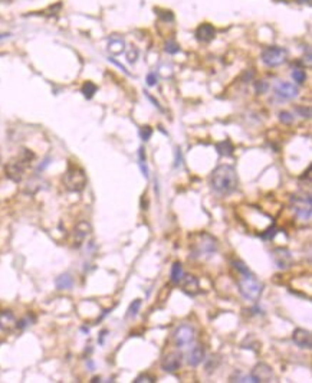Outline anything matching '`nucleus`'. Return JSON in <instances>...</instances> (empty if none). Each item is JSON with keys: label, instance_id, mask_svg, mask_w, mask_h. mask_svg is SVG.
<instances>
[{"label": "nucleus", "instance_id": "4468645a", "mask_svg": "<svg viewBox=\"0 0 312 383\" xmlns=\"http://www.w3.org/2000/svg\"><path fill=\"white\" fill-rule=\"evenodd\" d=\"M91 225L88 222L82 221V222L78 223L75 228H74V246L78 248V246L82 245V242H84L85 239H86V237L91 233Z\"/></svg>", "mask_w": 312, "mask_h": 383}, {"label": "nucleus", "instance_id": "2eb2a0df", "mask_svg": "<svg viewBox=\"0 0 312 383\" xmlns=\"http://www.w3.org/2000/svg\"><path fill=\"white\" fill-rule=\"evenodd\" d=\"M216 36V29L213 28V25L210 23H202L196 31V38H197L198 42H203V44H209L212 42Z\"/></svg>", "mask_w": 312, "mask_h": 383}, {"label": "nucleus", "instance_id": "20e7f679", "mask_svg": "<svg viewBox=\"0 0 312 383\" xmlns=\"http://www.w3.org/2000/svg\"><path fill=\"white\" fill-rule=\"evenodd\" d=\"M63 184L69 192H82L86 186V175L81 167L72 166L63 175Z\"/></svg>", "mask_w": 312, "mask_h": 383}, {"label": "nucleus", "instance_id": "0eeeda50", "mask_svg": "<svg viewBox=\"0 0 312 383\" xmlns=\"http://www.w3.org/2000/svg\"><path fill=\"white\" fill-rule=\"evenodd\" d=\"M294 210L301 221H309L311 219V196H294L292 198Z\"/></svg>", "mask_w": 312, "mask_h": 383}, {"label": "nucleus", "instance_id": "4be33fe9", "mask_svg": "<svg viewBox=\"0 0 312 383\" xmlns=\"http://www.w3.org/2000/svg\"><path fill=\"white\" fill-rule=\"evenodd\" d=\"M184 276V271L183 267L180 262H174L173 267H171V283L179 284L182 281V278Z\"/></svg>", "mask_w": 312, "mask_h": 383}, {"label": "nucleus", "instance_id": "39448f33", "mask_svg": "<svg viewBox=\"0 0 312 383\" xmlns=\"http://www.w3.org/2000/svg\"><path fill=\"white\" fill-rule=\"evenodd\" d=\"M286 56H288L286 49H283L281 46H268V48L263 49V52L260 55L263 63L268 65V67H272V68L285 63L286 62Z\"/></svg>", "mask_w": 312, "mask_h": 383}, {"label": "nucleus", "instance_id": "423d86ee", "mask_svg": "<svg viewBox=\"0 0 312 383\" xmlns=\"http://www.w3.org/2000/svg\"><path fill=\"white\" fill-rule=\"evenodd\" d=\"M196 338V330L190 324H182L174 331V342L177 347L191 345Z\"/></svg>", "mask_w": 312, "mask_h": 383}, {"label": "nucleus", "instance_id": "9d476101", "mask_svg": "<svg viewBox=\"0 0 312 383\" xmlns=\"http://www.w3.org/2000/svg\"><path fill=\"white\" fill-rule=\"evenodd\" d=\"M182 361H183V354L180 352L167 353L161 359V369L168 372V373H174L182 368Z\"/></svg>", "mask_w": 312, "mask_h": 383}, {"label": "nucleus", "instance_id": "ea45409f", "mask_svg": "<svg viewBox=\"0 0 312 383\" xmlns=\"http://www.w3.org/2000/svg\"><path fill=\"white\" fill-rule=\"evenodd\" d=\"M299 3H311V0H298Z\"/></svg>", "mask_w": 312, "mask_h": 383}, {"label": "nucleus", "instance_id": "72a5a7b5", "mask_svg": "<svg viewBox=\"0 0 312 383\" xmlns=\"http://www.w3.org/2000/svg\"><path fill=\"white\" fill-rule=\"evenodd\" d=\"M157 75H155V72H150L148 75H147V85L148 87H154V85H157Z\"/></svg>", "mask_w": 312, "mask_h": 383}, {"label": "nucleus", "instance_id": "6ab92c4d", "mask_svg": "<svg viewBox=\"0 0 312 383\" xmlns=\"http://www.w3.org/2000/svg\"><path fill=\"white\" fill-rule=\"evenodd\" d=\"M108 51L113 55H121L125 51V42L122 38H111L108 40Z\"/></svg>", "mask_w": 312, "mask_h": 383}, {"label": "nucleus", "instance_id": "6e6552de", "mask_svg": "<svg viewBox=\"0 0 312 383\" xmlns=\"http://www.w3.org/2000/svg\"><path fill=\"white\" fill-rule=\"evenodd\" d=\"M25 170H26V164H25L19 157L9 160L8 163H6V166H5V173H6V176H8V179H10L12 182H15V183L22 182L23 176H25Z\"/></svg>", "mask_w": 312, "mask_h": 383}, {"label": "nucleus", "instance_id": "ddd939ff", "mask_svg": "<svg viewBox=\"0 0 312 383\" xmlns=\"http://www.w3.org/2000/svg\"><path fill=\"white\" fill-rule=\"evenodd\" d=\"M292 340L294 343L299 347V349H306L309 350L312 346L311 333L305 329H295L292 333Z\"/></svg>", "mask_w": 312, "mask_h": 383}, {"label": "nucleus", "instance_id": "e433bc0d", "mask_svg": "<svg viewBox=\"0 0 312 383\" xmlns=\"http://www.w3.org/2000/svg\"><path fill=\"white\" fill-rule=\"evenodd\" d=\"M298 111H301V114L302 117H306V118H309V115H311V111H309V108H304V107H298Z\"/></svg>", "mask_w": 312, "mask_h": 383}, {"label": "nucleus", "instance_id": "f3484780", "mask_svg": "<svg viewBox=\"0 0 312 383\" xmlns=\"http://www.w3.org/2000/svg\"><path fill=\"white\" fill-rule=\"evenodd\" d=\"M206 350L202 345H194L187 353V361L190 366H198L202 361L205 360Z\"/></svg>", "mask_w": 312, "mask_h": 383}, {"label": "nucleus", "instance_id": "c85d7f7f", "mask_svg": "<svg viewBox=\"0 0 312 383\" xmlns=\"http://www.w3.org/2000/svg\"><path fill=\"white\" fill-rule=\"evenodd\" d=\"M276 232H278V230H276V228H275V226H271V228H268L266 230L260 232V233H259V237L263 238L265 241H268V239H272V238L276 235Z\"/></svg>", "mask_w": 312, "mask_h": 383}, {"label": "nucleus", "instance_id": "473e14b6", "mask_svg": "<svg viewBox=\"0 0 312 383\" xmlns=\"http://www.w3.org/2000/svg\"><path fill=\"white\" fill-rule=\"evenodd\" d=\"M137 56H138L137 48H131V51L127 54V59H128L129 63H134V62L137 61Z\"/></svg>", "mask_w": 312, "mask_h": 383}, {"label": "nucleus", "instance_id": "dca6fc26", "mask_svg": "<svg viewBox=\"0 0 312 383\" xmlns=\"http://www.w3.org/2000/svg\"><path fill=\"white\" fill-rule=\"evenodd\" d=\"M182 288L187 295L194 297L200 292V283L194 275H184L182 278Z\"/></svg>", "mask_w": 312, "mask_h": 383}, {"label": "nucleus", "instance_id": "f03ea898", "mask_svg": "<svg viewBox=\"0 0 312 383\" xmlns=\"http://www.w3.org/2000/svg\"><path fill=\"white\" fill-rule=\"evenodd\" d=\"M217 239L209 235L207 232H198L191 237L190 242V253L191 258L197 260H207L212 258L214 253L217 252Z\"/></svg>", "mask_w": 312, "mask_h": 383}, {"label": "nucleus", "instance_id": "a211bd4d", "mask_svg": "<svg viewBox=\"0 0 312 383\" xmlns=\"http://www.w3.org/2000/svg\"><path fill=\"white\" fill-rule=\"evenodd\" d=\"M16 320L15 314L10 311V310H5V311H0V330L3 331H10L16 327Z\"/></svg>", "mask_w": 312, "mask_h": 383}, {"label": "nucleus", "instance_id": "393cba45", "mask_svg": "<svg viewBox=\"0 0 312 383\" xmlns=\"http://www.w3.org/2000/svg\"><path fill=\"white\" fill-rule=\"evenodd\" d=\"M140 307H141V300H140V299L134 300V301H132L131 304H129L128 313H127V315H128L129 318H134V317L138 314V311H140Z\"/></svg>", "mask_w": 312, "mask_h": 383}, {"label": "nucleus", "instance_id": "f257e3e1", "mask_svg": "<svg viewBox=\"0 0 312 383\" xmlns=\"http://www.w3.org/2000/svg\"><path fill=\"white\" fill-rule=\"evenodd\" d=\"M210 186L217 195L226 196L229 193L236 190L237 187V173L233 166L230 164H220L212 172L210 175Z\"/></svg>", "mask_w": 312, "mask_h": 383}, {"label": "nucleus", "instance_id": "4c0bfd02", "mask_svg": "<svg viewBox=\"0 0 312 383\" xmlns=\"http://www.w3.org/2000/svg\"><path fill=\"white\" fill-rule=\"evenodd\" d=\"M145 95H147V98H148V100L151 101V102H152V105H155V107L159 108V110H161L160 104H159V101H157V100H154V98H152L151 95H150V94H148V92H147V91H145Z\"/></svg>", "mask_w": 312, "mask_h": 383}, {"label": "nucleus", "instance_id": "7ed1b4c3", "mask_svg": "<svg viewBox=\"0 0 312 383\" xmlns=\"http://www.w3.org/2000/svg\"><path fill=\"white\" fill-rule=\"evenodd\" d=\"M237 287H239V292L242 294V297L248 301H258L263 292L262 281H259L258 278L251 272L240 275L239 281H237Z\"/></svg>", "mask_w": 312, "mask_h": 383}, {"label": "nucleus", "instance_id": "1a4fd4ad", "mask_svg": "<svg viewBox=\"0 0 312 383\" xmlns=\"http://www.w3.org/2000/svg\"><path fill=\"white\" fill-rule=\"evenodd\" d=\"M271 257H272L275 265L279 269H288L294 264V258H292V253H291L289 249L282 248V246L275 248L274 251L271 252Z\"/></svg>", "mask_w": 312, "mask_h": 383}, {"label": "nucleus", "instance_id": "412c9836", "mask_svg": "<svg viewBox=\"0 0 312 383\" xmlns=\"http://www.w3.org/2000/svg\"><path fill=\"white\" fill-rule=\"evenodd\" d=\"M216 150H217V153L220 154V156L230 157V156L233 154L235 147H233V144L230 143V140H225V141H220V143H217V144H216Z\"/></svg>", "mask_w": 312, "mask_h": 383}, {"label": "nucleus", "instance_id": "f8f14e48", "mask_svg": "<svg viewBox=\"0 0 312 383\" xmlns=\"http://www.w3.org/2000/svg\"><path fill=\"white\" fill-rule=\"evenodd\" d=\"M275 94L283 100H292V98H297L299 90L297 85H294L292 82H278L275 85Z\"/></svg>", "mask_w": 312, "mask_h": 383}, {"label": "nucleus", "instance_id": "7c9ffc66", "mask_svg": "<svg viewBox=\"0 0 312 383\" xmlns=\"http://www.w3.org/2000/svg\"><path fill=\"white\" fill-rule=\"evenodd\" d=\"M279 120H281L283 124H291L294 121V115L288 113V111H281L279 113Z\"/></svg>", "mask_w": 312, "mask_h": 383}, {"label": "nucleus", "instance_id": "b1692460", "mask_svg": "<svg viewBox=\"0 0 312 383\" xmlns=\"http://www.w3.org/2000/svg\"><path fill=\"white\" fill-rule=\"evenodd\" d=\"M292 79L297 82V84H304L306 81V72L304 69L301 68H295L292 71Z\"/></svg>", "mask_w": 312, "mask_h": 383}, {"label": "nucleus", "instance_id": "bb28decb", "mask_svg": "<svg viewBox=\"0 0 312 383\" xmlns=\"http://www.w3.org/2000/svg\"><path fill=\"white\" fill-rule=\"evenodd\" d=\"M232 265H233V268L236 269L240 275H242V274H248V272H251L249 268H248V265H244L242 261H239V260L233 261V262H232Z\"/></svg>", "mask_w": 312, "mask_h": 383}, {"label": "nucleus", "instance_id": "58836bf2", "mask_svg": "<svg viewBox=\"0 0 312 383\" xmlns=\"http://www.w3.org/2000/svg\"><path fill=\"white\" fill-rule=\"evenodd\" d=\"M8 36H9V33H0V39L8 38Z\"/></svg>", "mask_w": 312, "mask_h": 383}, {"label": "nucleus", "instance_id": "2f4dec72", "mask_svg": "<svg viewBox=\"0 0 312 383\" xmlns=\"http://www.w3.org/2000/svg\"><path fill=\"white\" fill-rule=\"evenodd\" d=\"M155 382V377L151 375H141L136 377L134 383H154Z\"/></svg>", "mask_w": 312, "mask_h": 383}, {"label": "nucleus", "instance_id": "f704fd0d", "mask_svg": "<svg viewBox=\"0 0 312 383\" xmlns=\"http://www.w3.org/2000/svg\"><path fill=\"white\" fill-rule=\"evenodd\" d=\"M255 88H256L258 94H263V92L268 90V84L265 82V81H259V82L255 84Z\"/></svg>", "mask_w": 312, "mask_h": 383}, {"label": "nucleus", "instance_id": "aec40b11", "mask_svg": "<svg viewBox=\"0 0 312 383\" xmlns=\"http://www.w3.org/2000/svg\"><path fill=\"white\" fill-rule=\"evenodd\" d=\"M55 285L58 290H71L74 287V278L71 274H62L55 280Z\"/></svg>", "mask_w": 312, "mask_h": 383}, {"label": "nucleus", "instance_id": "c9c22d12", "mask_svg": "<svg viewBox=\"0 0 312 383\" xmlns=\"http://www.w3.org/2000/svg\"><path fill=\"white\" fill-rule=\"evenodd\" d=\"M182 164V152L180 148H175V167H179Z\"/></svg>", "mask_w": 312, "mask_h": 383}, {"label": "nucleus", "instance_id": "c756f323", "mask_svg": "<svg viewBox=\"0 0 312 383\" xmlns=\"http://www.w3.org/2000/svg\"><path fill=\"white\" fill-rule=\"evenodd\" d=\"M164 49H166V52H167V54H177V52L180 51V46L177 45L174 40H168L167 44H166V48H164Z\"/></svg>", "mask_w": 312, "mask_h": 383}, {"label": "nucleus", "instance_id": "a878e982", "mask_svg": "<svg viewBox=\"0 0 312 383\" xmlns=\"http://www.w3.org/2000/svg\"><path fill=\"white\" fill-rule=\"evenodd\" d=\"M19 159L28 166V164H31V161L35 159V154L32 153L31 150H28V148H22V152L19 154Z\"/></svg>", "mask_w": 312, "mask_h": 383}, {"label": "nucleus", "instance_id": "5701e85b", "mask_svg": "<svg viewBox=\"0 0 312 383\" xmlns=\"http://www.w3.org/2000/svg\"><path fill=\"white\" fill-rule=\"evenodd\" d=\"M97 85L94 84V82H91V81H86L84 85H82V90H81V92L84 94V97L86 98V100H91L92 97L95 95V92H97Z\"/></svg>", "mask_w": 312, "mask_h": 383}, {"label": "nucleus", "instance_id": "9b49d317", "mask_svg": "<svg viewBox=\"0 0 312 383\" xmlns=\"http://www.w3.org/2000/svg\"><path fill=\"white\" fill-rule=\"evenodd\" d=\"M253 382H274V370L266 363H258L251 372Z\"/></svg>", "mask_w": 312, "mask_h": 383}, {"label": "nucleus", "instance_id": "cd10ccee", "mask_svg": "<svg viewBox=\"0 0 312 383\" xmlns=\"http://www.w3.org/2000/svg\"><path fill=\"white\" fill-rule=\"evenodd\" d=\"M140 136H141V140L143 141H148L150 140V137L152 136V129L150 127V125H144L141 130H140Z\"/></svg>", "mask_w": 312, "mask_h": 383}]
</instances>
